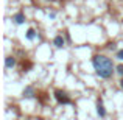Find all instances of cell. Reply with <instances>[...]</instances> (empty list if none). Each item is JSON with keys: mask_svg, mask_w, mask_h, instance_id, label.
<instances>
[{"mask_svg": "<svg viewBox=\"0 0 123 120\" xmlns=\"http://www.w3.org/2000/svg\"><path fill=\"white\" fill-rule=\"evenodd\" d=\"M92 67H93V70H95L97 76H100L101 80L112 78V75L117 72L111 58L106 56V55H100V53H97V55L92 56Z\"/></svg>", "mask_w": 123, "mask_h": 120, "instance_id": "cell-1", "label": "cell"}, {"mask_svg": "<svg viewBox=\"0 0 123 120\" xmlns=\"http://www.w3.org/2000/svg\"><path fill=\"white\" fill-rule=\"evenodd\" d=\"M53 97L55 100L58 101V105H72V98L69 97V94L66 92V90H61V89H56L53 92Z\"/></svg>", "mask_w": 123, "mask_h": 120, "instance_id": "cell-2", "label": "cell"}, {"mask_svg": "<svg viewBox=\"0 0 123 120\" xmlns=\"http://www.w3.org/2000/svg\"><path fill=\"white\" fill-rule=\"evenodd\" d=\"M97 114L101 119H105L106 115H108V112H106V109H105V105H103V98L97 100Z\"/></svg>", "mask_w": 123, "mask_h": 120, "instance_id": "cell-3", "label": "cell"}, {"mask_svg": "<svg viewBox=\"0 0 123 120\" xmlns=\"http://www.w3.org/2000/svg\"><path fill=\"white\" fill-rule=\"evenodd\" d=\"M66 38H62V34H56V36L53 38V45L56 48H64L66 47Z\"/></svg>", "mask_w": 123, "mask_h": 120, "instance_id": "cell-4", "label": "cell"}, {"mask_svg": "<svg viewBox=\"0 0 123 120\" xmlns=\"http://www.w3.org/2000/svg\"><path fill=\"white\" fill-rule=\"evenodd\" d=\"M22 97L24 98H34V97H37V94H36L33 86H27L24 89V92H22Z\"/></svg>", "mask_w": 123, "mask_h": 120, "instance_id": "cell-5", "label": "cell"}, {"mask_svg": "<svg viewBox=\"0 0 123 120\" xmlns=\"http://www.w3.org/2000/svg\"><path fill=\"white\" fill-rule=\"evenodd\" d=\"M25 20H27V17H25L24 11H19V13H16V14L12 16V22H14L16 25H22V24H25Z\"/></svg>", "mask_w": 123, "mask_h": 120, "instance_id": "cell-6", "label": "cell"}, {"mask_svg": "<svg viewBox=\"0 0 123 120\" xmlns=\"http://www.w3.org/2000/svg\"><path fill=\"white\" fill-rule=\"evenodd\" d=\"M14 66H16V58L11 56V55H9V56H6L5 58V67H6V69H12Z\"/></svg>", "mask_w": 123, "mask_h": 120, "instance_id": "cell-7", "label": "cell"}, {"mask_svg": "<svg viewBox=\"0 0 123 120\" xmlns=\"http://www.w3.org/2000/svg\"><path fill=\"white\" fill-rule=\"evenodd\" d=\"M37 36V33H36V30L34 28H28L27 30V34H25V38H27L28 41H34V38Z\"/></svg>", "mask_w": 123, "mask_h": 120, "instance_id": "cell-8", "label": "cell"}, {"mask_svg": "<svg viewBox=\"0 0 123 120\" xmlns=\"http://www.w3.org/2000/svg\"><path fill=\"white\" fill-rule=\"evenodd\" d=\"M20 67H22V72H28V69H31L33 67V63H30V61H22V64H20Z\"/></svg>", "mask_w": 123, "mask_h": 120, "instance_id": "cell-9", "label": "cell"}, {"mask_svg": "<svg viewBox=\"0 0 123 120\" xmlns=\"http://www.w3.org/2000/svg\"><path fill=\"white\" fill-rule=\"evenodd\" d=\"M106 48H108V50H117V44H115V42H108V44H106Z\"/></svg>", "mask_w": 123, "mask_h": 120, "instance_id": "cell-10", "label": "cell"}, {"mask_svg": "<svg viewBox=\"0 0 123 120\" xmlns=\"http://www.w3.org/2000/svg\"><path fill=\"white\" fill-rule=\"evenodd\" d=\"M115 58H117L118 61H123V48H120V50L115 51Z\"/></svg>", "mask_w": 123, "mask_h": 120, "instance_id": "cell-11", "label": "cell"}, {"mask_svg": "<svg viewBox=\"0 0 123 120\" xmlns=\"http://www.w3.org/2000/svg\"><path fill=\"white\" fill-rule=\"evenodd\" d=\"M115 70H117V73L120 76H123V64H118V66H115Z\"/></svg>", "mask_w": 123, "mask_h": 120, "instance_id": "cell-12", "label": "cell"}, {"mask_svg": "<svg viewBox=\"0 0 123 120\" xmlns=\"http://www.w3.org/2000/svg\"><path fill=\"white\" fill-rule=\"evenodd\" d=\"M64 38H66V41H67V42H70V41H72V39H70V34H69V31H67V30L64 31Z\"/></svg>", "mask_w": 123, "mask_h": 120, "instance_id": "cell-13", "label": "cell"}, {"mask_svg": "<svg viewBox=\"0 0 123 120\" xmlns=\"http://www.w3.org/2000/svg\"><path fill=\"white\" fill-rule=\"evenodd\" d=\"M48 17H50V19H55V17H56V13H50V14H48Z\"/></svg>", "mask_w": 123, "mask_h": 120, "instance_id": "cell-14", "label": "cell"}, {"mask_svg": "<svg viewBox=\"0 0 123 120\" xmlns=\"http://www.w3.org/2000/svg\"><path fill=\"white\" fill-rule=\"evenodd\" d=\"M120 87L123 89V76H122V80H120Z\"/></svg>", "mask_w": 123, "mask_h": 120, "instance_id": "cell-15", "label": "cell"}, {"mask_svg": "<svg viewBox=\"0 0 123 120\" xmlns=\"http://www.w3.org/2000/svg\"><path fill=\"white\" fill-rule=\"evenodd\" d=\"M51 2H55V0H51Z\"/></svg>", "mask_w": 123, "mask_h": 120, "instance_id": "cell-16", "label": "cell"}]
</instances>
